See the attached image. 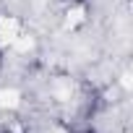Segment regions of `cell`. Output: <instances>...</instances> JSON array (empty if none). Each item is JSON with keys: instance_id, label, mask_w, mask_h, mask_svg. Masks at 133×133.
I'll return each instance as SVG.
<instances>
[{"instance_id": "obj_1", "label": "cell", "mask_w": 133, "mask_h": 133, "mask_svg": "<svg viewBox=\"0 0 133 133\" xmlns=\"http://www.w3.org/2000/svg\"><path fill=\"white\" fill-rule=\"evenodd\" d=\"M73 5H84V3H89V0H71Z\"/></svg>"}, {"instance_id": "obj_2", "label": "cell", "mask_w": 133, "mask_h": 133, "mask_svg": "<svg viewBox=\"0 0 133 133\" xmlns=\"http://www.w3.org/2000/svg\"><path fill=\"white\" fill-rule=\"evenodd\" d=\"M78 133H97L94 128H84V130H78Z\"/></svg>"}, {"instance_id": "obj_3", "label": "cell", "mask_w": 133, "mask_h": 133, "mask_svg": "<svg viewBox=\"0 0 133 133\" xmlns=\"http://www.w3.org/2000/svg\"><path fill=\"white\" fill-rule=\"evenodd\" d=\"M0 65H3V47H0Z\"/></svg>"}]
</instances>
